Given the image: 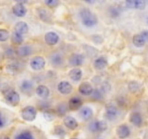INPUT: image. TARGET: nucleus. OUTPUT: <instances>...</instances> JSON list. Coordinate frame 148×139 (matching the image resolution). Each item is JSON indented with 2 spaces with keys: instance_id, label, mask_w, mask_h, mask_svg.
<instances>
[{
  "instance_id": "nucleus-1",
  "label": "nucleus",
  "mask_w": 148,
  "mask_h": 139,
  "mask_svg": "<svg viewBox=\"0 0 148 139\" xmlns=\"http://www.w3.org/2000/svg\"><path fill=\"white\" fill-rule=\"evenodd\" d=\"M79 17L82 24L88 28L93 27L98 24L97 16L88 8H84L81 10Z\"/></svg>"
},
{
  "instance_id": "nucleus-2",
  "label": "nucleus",
  "mask_w": 148,
  "mask_h": 139,
  "mask_svg": "<svg viewBox=\"0 0 148 139\" xmlns=\"http://www.w3.org/2000/svg\"><path fill=\"white\" fill-rule=\"evenodd\" d=\"M1 93H2L4 98H5L6 101L10 105L17 106L20 101V97L18 93L10 87H2L1 88Z\"/></svg>"
},
{
  "instance_id": "nucleus-3",
  "label": "nucleus",
  "mask_w": 148,
  "mask_h": 139,
  "mask_svg": "<svg viewBox=\"0 0 148 139\" xmlns=\"http://www.w3.org/2000/svg\"><path fill=\"white\" fill-rule=\"evenodd\" d=\"M37 115V111L36 108L32 106H27L24 107L21 111V117L24 120L27 122H32L36 119Z\"/></svg>"
},
{
  "instance_id": "nucleus-4",
  "label": "nucleus",
  "mask_w": 148,
  "mask_h": 139,
  "mask_svg": "<svg viewBox=\"0 0 148 139\" xmlns=\"http://www.w3.org/2000/svg\"><path fill=\"white\" fill-rule=\"evenodd\" d=\"M89 130L92 133H101L107 129V124L102 120H95L90 122L88 125Z\"/></svg>"
},
{
  "instance_id": "nucleus-5",
  "label": "nucleus",
  "mask_w": 148,
  "mask_h": 139,
  "mask_svg": "<svg viewBox=\"0 0 148 139\" xmlns=\"http://www.w3.org/2000/svg\"><path fill=\"white\" fill-rule=\"evenodd\" d=\"M30 67L35 71H39L43 69L46 65V60L43 56H36L30 60Z\"/></svg>"
},
{
  "instance_id": "nucleus-6",
  "label": "nucleus",
  "mask_w": 148,
  "mask_h": 139,
  "mask_svg": "<svg viewBox=\"0 0 148 139\" xmlns=\"http://www.w3.org/2000/svg\"><path fill=\"white\" fill-rule=\"evenodd\" d=\"M45 42L49 46L56 45L59 41V36L56 33L53 31H49L45 34L44 36Z\"/></svg>"
},
{
  "instance_id": "nucleus-7",
  "label": "nucleus",
  "mask_w": 148,
  "mask_h": 139,
  "mask_svg": "<svg viewBox=\"0 0 148 139\" xmlns=\"http://www.w3.org/2000/svg\"><path fill=\"white\" fill-rule=\"evenodd\" d=\"M58 91L60 92V94H63V95H68V94H71L73 90V87L71 85L70 83L68 81H64L59 83L58 84Z\"/></svg>"
},
{
  "instance_id": "nucleus-8",
  "label": "nucleus",
  "mask_w": 148,
  "mask_h": 139,
  "mask_svg": "<svg viewBox=\"0 0 148 139\" xmlns=\"http://www.w3.org/2000/svg\"><path fill=\"white\" fill-rule=\"evenodd\" d=\"M85 61V57L81 54H73L69 56V63L70 65L74 67L80 66L83 64Z\"/></svg>"
},
{
  "instance_id": "nucleus-9",
  "label": "nucleus",
  "mask_w": 148,
  "mask_h": 139,
  "mask_svg": "<svg viewBox=\"0 0 148 139\" xmlns=\"http://www.w3.org/2000/svg\"><path fill=\"white\" fill-rule=\"evenodd\" d=\"M78 91L82 95L90 96L93 93V87L89 82H83L79 85Z\"/></svg>"
},
{
  "instance_id": "nucleus-10",
  "label": "nucleus",
  "mask_w": 148,
  "mask_h": 139,
  "mask_svg": "<svg viewBox=\"0 0 148 139\" xmlns=\"http://www.w3.org/2000/svg\"><path fill=\"white\" fill-rule=\"evenodd\" d=\"M126 5L129 8L143 10L145 7L146 4L143 0H128L126 1Z\"/></svg>"
},
{
  "instance_id": "nucleus-11",
  "label": "nucleus",
  "mask_w": 148,
  "mask_h": 139,
  "mask_svg": "<svg viewBox=\"0 0 148 139\" xmlns=\"http://www.w3.org/2000/svg\"><path fill=\"white\" fill-rule=\"evenodd\" d=\"M82 105V101L80 98L77 96L72 97L68 103V107L71 111H77Z\"/></svg>"
},
{
  "instance_id": "nucleus-12",
  "label": "nucleus",
  "mask_w": 148,
  "mask_h": 139,
  "mask_svg": "<svg viewBox=\"0 0 148 139\" xmlns=\"http://www.w3.org/2000/svg\"><path fill=\"white\" fill-rule=\"evenodd\" d=\"M20 91L25 94H28L33 91V83L30 80H23L20 85Z\"/></svg>"
},
{
  "instance_id": "nucleus-13",
  "label": "nucleus",
  "mask_w": 148,
  "mask_h": 139,
  "mask_svg": "<svg viewBox=\"0 0 148 139\" xmlns=\"http://www.w3.org/2000/svg\"><path fill=\"white\" fill-rule=\"evenodd\" d=\"M50 62L53 67H56L62 66L64 64L63 56L57 52L52 54L51 56H50Z\"/></svg>"
},
{
  "instance_id": "nucleus-14",
  "label": "nucleus",
  "mask_w": 148,
  "mask_h": 139,
  "mask_svg": "<svg viewBox=\"0 0 148 139\" xmlns=\"http://www.w3.org/2000/svg\"><path fill=\"white\" fill-rule=\"evenodd\" d=\"M12 12L17 17H24L27 13V9L22 3H17L12 7Z\"/></svg>"
},
{
  "instance_id": "nucleus-15",
  "label": "nucleus",
  "mask_w": 148,
  "mask_h": 139,
  "mask_svg": "<svg viewBox=\"0 0 148 139\" xmlns=\"http://www.w3.org/2000/svg\"><path fill=\"white\" fill-rule=\"evenodd\" d=\"M116 134L120 139H125L130 135V130L126 125H121L116 128Z\"/></svg>"
},
{
  "instance_id": "nucleus-16",
  "label": "nucleus",
  "mask_w": 148,
  "mask_h": 139,
  "mask_svg": "<svg viewBox=\"0 0 148 139\" xmlns=\"http://www.w3.org/2000/svg\"><path fill=\"white\" fill-rule=\"evenodd\" d=\"M14 29V32L20 35H22V36H24L25 34H26L28 32L29 28L27 23L23 21H20L16 23Z\"/></svg>"
},
{
  "instance_id": "nucleus-17",
  "label": "nucleus",
  "mask_w": 148,
  "mask_h": 139,
  "mask_svg": "<svg viewBox=\"0 0 148 139\" xmlns=\"http://www.w3.org/2000/svg\"><path fill=\"white\" fill-rule=\"evenodd\" d=\"M118 115V109L116 107L113 105H109L106 109V117L108 120H115Z\"/></svg>"
},
{
  "instance_id": "nucleus-18",
  "label": "nucleus",
  "mask_w": 148,
  "mask_h": 139,
  "mask_svg": "<svg viewBox=\"0 0 148 139\" xmlns=\"http://www.w3.org/2000/svg\"><path fill=\"white\" fill-rule=\"evenodd\" d=\"M79 115L83 120H89L93 115V111L89 107H84L79 111Z\"/></svg>"
},
{
  "instance_id": "nucleus-19",
  "label": "nucleus",
  "mask_w": 148,
  "mask_h": 139,
  "mask_svg": "<svg viewBox=\"0 0 148 139\" xmlns=\"http://www.w3.org/2000/svg\"><path fill=\"white\" fill-rule=\"evenodd\" d=\"M64 124L70 130H75L78 127V122L76 119L71 116H67L64 119Z\"/></svg>"
},
{
  "instance_id": "nucleus-20",
  "label": "nucleus",
  "mask_w": 148,
  "mask_h": 139,
  "mask_svg": "<svg viewBox=\"0 0 148 139\" xmlns=\"http://www.w3.org/2000/svg\"><path fill=\"white\" fill-rule=\"evenodd\" d=\"M108 65V61H107L106 58H105L104 56H100L98 59H95L94 61V67L95 68L98 70H101L104 69Z\"/></svg>"
},
{
  "instance_id": "nucleus-21",
  "label": "nucleus",
  "mask_w": 148,
  "mask_h": 139,
  "mask_svg": "<svg viewBox=\"0 0 148 139\" xmlns=\"http://www.w3.org/2000/svg\"><path fill=\"white\" fill-rule=\"evenodd\" d=\"M36 94H37L39 97L43 98H47L49 96V94H50V91H49V89L48 88V87H46V85H38V86L36 88Z\"/></svg>"
},
{
  "instance_id": "nucleus-22",
  "label": "nucleus",
  "mask_w": 148,
  "mask_h": 139,
  "mask_svg": "<svg viewBox=\"0 0 148 139\" xmlns=\"http://www.w3.org/2000/svg\"><path fill=\"white\" fill-rule=\"evenodd\" d=\"M69 76L73 81H79L82 77V72L79 68H74L69 72Z\"/></svg>"
},
{
  "instance_id": "nucleus-23",
  "label": "nucleus",
  "mask_w": 148,
  "mask_h": 139,
  "mask_svg": "<svg viewBox=\"0 0 148 139\" xmlns=\"http://www.w3.org/2000/svg\"><path fill=\"white\" fill-rule=\"evenodd\" d=\"M32 52H33V49L31 46H27V45L20 46L17 50V54L20 56H29L30 54H31Z\"/></svg>"
},
{
  "instance_id": "nucleus-24",
  "label": "nucleus",
  "mask_w": 148,
  "mask_h": 139,
  "mask_svg": "<svg viewBox=\"0 0 148 139\" xmlns=\"http://www.w3.org/2000/svg\"><path fill=\"white\" fill-rule=\"evenodd\" d=\"M133 44L137 47H142L145 44V41L140 34H136L132 38Z\"/></svg>"
},
{
  "instance_id": "nucleus-25",
  "label": "nucleus",
  "mask_w": 148,
  "mask_h": 139,
  "mask_svg": "<svg viewBox=\"0 0 148 139\" xmlns=\"http://www.w3.org/2000/svg\"><path fill=\"white\" fill-rule=\"evenodd\" d=\"M130 120L135 126H140L143 122V118L139 113H133L130 116Z\"/></svg>"
},
{
  "instance_id": "nucleus-26",
  "label": "nucleus",
  "mask_w": 148,
  "mask_h": 139,
  "mask_svg": "<svg viewBox=\"0 0 148 139\" xmlns=\"http://www.w3.org/2000/svg\"><path fill=\"white\" fill-rule=\"evenodd\" d=\"M12 43H14V44H21L23 41V36L22 35L18 34V33H15V32H13L12 34Z\"/></svg>"
},
{
  "instance_id": "nucleus-27",
  "label": "nucleus",
  "mask_w": 148,
  "mask_h": 139,
  "mask_svg": "<svg viewBox=\"0 0 148 139\" xmlns=\"http://www.w3.org/2000/svg\"><path fill=\"white\" fill-rule=\"evenodd\" d=\"M9 38H10V33L8 30L4 28H0V41H6Z\"/></svg>"
},
{
  "instance_id": "nucleus-28",
  "label": "nucleus",
  "mask_w": 148,
  "mask_h": 139,
  "mask_svg": "<svg viewBox=\"0 0 148 139\" xmlns=\"http://www.w3.org/2000/svg\"><path fill=\"white\" fill-rule=\"evenodd\" d=\"M39 15H40V18L45 22H48L49 20H50V16H49V12L46 9H40L39 10Z\"/></svg>"
},
{
  "instance_id": "nucleus-29",
  "label": "nucleus",
  "mask_w": 148,
  "mask_h": 139,
  "mask_svg": "<svg viewBox=\"0 0 148 139\" xmlns=\"http://www.w3.org/2000/svg\"><path fill=\"white\" fill-rule=\"evenodd\" d=\"M15 139H35L30 132H23L16 136Z\"/></svg>"
},
{
  "instance_id": "nucleus-30",
  "label": "nucleus",
  "mask_w": 148,
  "mask_h": 139,
  "mask_svg": "<svg viewBox=\"0 0 148 139\" xmlns=\"http://www.w3.org/2000/svg\"><path fill=\"white\" fill-rule=\"evenodd\" d=\"M44 2L46 5L51 7H54L59 4V1H56V0H46Z\"/></svg>"
},
{
  "instance_id": "nucleus-31",
  "label": "nucleus",
  "mask_w": 148,
  "mask_h": 139,
  "mask_svg": "<svg viewBox=\"0 0 148 139\" xmlns=\"http://www.w3.org/2000/svg\"><path fill=\"white\" fill-rule=\"evenodd\" d=\"M43 115H44L45 118H46L47 120H49V121L54 119V116H53V114H51V113H50V112H48V111L44 112Z\"/></svg>"
},
{
  "instance_id": "nucleus-32",
  "label": "nucleus",
  "mask_w": 148,
  "mask_h": 139,
  "mask_svg": "<svg viewBox=\"0 0 148 139\" xmlns=\"http://www.w3.org/2000/svg\"><path fill=\"white\" fill-rule=\"evenodd\" d=\"M140 35L143 36V38L145 39V42H148V30H143V31H142V33H140Z\"/></svg>"
},
{
  "instance_id": "nucleus-33",
  "label": "nucleus",
  "mask_w": 148,
  "mask_h": 139,
  "mask_svg": "<svg viewBox=\"0 0 148 139\" xmlns=\"http://www.w3.org/2000/svg\"><path fill=\"white\" fill-rule=\"evenodd\" d=\"M4 125V122H3L2 118H1V113H0V128L3 127Z\"/></svg>"
},
{
  "instance_id": "nucleus-34",
  "label": "nucleus",
  "mask_w": 148,
  "mask_h": 139,
  "mask_svg": "<svg viewBox=\"0 0 148 139\" xmlns=\"http://www.w3.org/2000/svg\"><path fill=\"white\" fill-rule=\"evenodd\" d=\"M0 139H10L8 137H6V136H0Z\"/></svg>"
},
{
  "instance_id": "nucleus-35",
  "label": "nucleus",
  "mask_w": 148,
  "mask_h": 139,
  "mask_svg": "<svg viewBox=\"0 0 148 139\" xmlns=\"http://www.w3.org/2000/svg\"><path fill=\"white\" fill-rule=\"evenodd\" d=\"M86 2L90 3V4H92V3H94V2H95V1H86Z\"/></svg>"
},
{
  "instance_id": "nucleus-36",
  "label": "nucleus",
  "mask_w": 148,
  "mask_h": 139,
  "mask_svg": "<svg viewBox=\"0 0 148 139\" xmlns=\"http://www.w3.org/2000/svg\"><path fill=\"white\" fill-rule=\"evenodd\" d=\"M147 24H148V17H147Z\"/></svg>"
},
{
  "instance_id": "nucleus-37",
  "label": "nucleus",
  "mask_w": 148,
  "mask_h": 139,
  "mask_svg": "<svg viewBox=\"0 0 148 139\" xmlns=\"http://www.w3.org/2000/svg\"><path fill=\"white\" fill-rule=\"evenodd\" d=\"M0 59H1V54H0Z\"/></svg>"
},
{
  "instance_id": "nucleus-38",
  "label": "nucleus",
  "mask_w": 148,
  "mask_h": 139,
  "mask_svg": "<svg viewBox=\"0 0 148 139\" xmlns=\"http://www.w3.org/2000/svg\"><path fill=\"white\" fill-rule=\"evenodd\" d=\"M71 139H77V138H71Z\"/></svg>"
},
{
  "instance_id": "nucleus-39",
  "label": "nucleus",
  "mask_w": 148,
  "mask_h": 139,
  "mask_svg": "<svg viewBox=\"0 0 148 139\" xmlns=\"http://www.w3.org/2000/svg\"><path fill=\"white\" fill-rule=\"evenodd\" d=\"M99 139H101V138H99Z\"/></svg>"
}]
</instances>
